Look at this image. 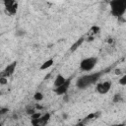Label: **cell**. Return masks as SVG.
Wrapping results in <instances>:
<instances>
[{"instance_id": "1", "label": "cell", "mask_w": 126, "mask_h": 126, "mask_svg": "<svg viewBox=\"0 0 126 126\" xmlns=\"http://www.w3.org/2000/svg\"><path fill=\"white\" fill-rule=\"evenodd\" d=\"M103 74L102 71H99V72H94V73H92V74H88V75H84L82 77H80L77 82H76V87L78 89H86L88 87H90L91 85H94L95 84L101 77V75Z\"/></svg>"}, {"instance_id": "2", "label": "cell", "mask_w": 126, "mask_h": 126, "mask_svg": "<svg viewBox=\"0 0 126 126\" xmlns=\"http://www.w3.org/2000/svg\"><path fill=\"white\" fill-rule=\"evenodd\" d=\"M111 14L116 18H121L126 12V0H111L110 1Z\"/></svg>"}, {"instance_id": "3", "label": "cell", "mask_w": 126, "mask_h": 126, "mask_svg": "<svg viewBox=\"0 0 126 126\" xmlns=\"http://www.w3.org/2000/svg\"><path fill=\"white\" fill-rule=\"evenodd\" d=\"M96 63H97L96 57H87L81 61L80 68L83 71H91L95 67Z\"/></svg>"}, {"instance_id": "4", "label": "cell", "mask_w": 126, "mask_h": 126, "mask_svg": "<svg viewBox=\"0 0 126 126\" xmlns=\"http://www.w3.org/2000/svg\"><path fill=\"white\" fill-rule=\"evenodd\" d=\"M4 6L10 15H15L18 11V2L16 0H4Z\"/></svg>"}, {"instance_id": "5", "label": "cell", "mask_w": 126, "mask_h": 126, "mask_svg": "<svg viewBox=\"0 0 126 126\" xmlns=\"http://www.w3.org/2000/svg\"><path fill=\"white\" fill-rule=\"evenodd\" d=\"M71 81H72V77L67 78V79H66V81H65L62 85H60V86H58V87H56V88H55L54 92H55L58 95H60V94H66V92L68 91L69 87H70Z\"/></svg>"}, {"instance_id": "6", "label": "cell", "mask_w": 126, "mask_h": 126, "mask_svg": "<svg viewBox=\"0 0 126 126\" xmlns=\"http://www.w3.org/2000/svg\"><path fill=\"white\" fill-rule=\"evenodd\" d=\"M111 86H112V83L110 81H104L102 83L97 84V86H96V92L98 94H107L110 91Z\"/></svg>"}, {"instance_id": "7", "label": "cell", "mask_w": 126, "mask_h": 126, "mask_svg": "<svg viewBox=\"0 0 126 126\" xmlns=\"http://www.w3.org/2000/svg\"><path fill=\"white\" fill-rule=\"evenodd\" d=\"M16 67H17V61H14L12 62L11 64H9L3 71L0 72V77H10L14 74L15 70H16Z\"/></svg>"}, {"instance_id": "8", "label": "cell", "mask_w": 126, "mask_h": 126, "mask_svg": "<svg viewBox=\"0 0 126 126\" xmlns=\"http://www.w3.org/2000/svg\"><path fill=\"white\" fill-rule=\"evenodd\" d=\"M50 118V114L49 113H45L43 115H41L39 118L37 119H32V124H33L34 126H38V125H45L47 123V121Z\"/></svg>"}, {"instance_id": "9", "label": "cell", "mask_w": 126, "mask_h": 126, "mask_svg": "<svg viewBox=\"0 0 126 126\" xmlns=\"http://www.w3.org/2000/svg\"><path fill=\"white\" fill-rule=\"evenodd\" d=\"M84 40H85V38L84 37H80L79 39H77L73 44H72V46H71V48H70V51L71 52H74V51H76L81 45H82V43L84 42Z\"/></svg>"}, {"instance_id": "10", "label": "cell", "mask_w": 126, "mask_h": 126, "mask_svg": "<svg viewBox=\"0 0 126 126\" xmlns=\"http://www.w3.org/2000/svg\"><path fill=\"white\" fill-rule=\"evenodd\" d=\"M53 64H54V60H53L52 58L47 59V60H45V61L40 65L39 69H40V70H47V69H48V68H50Z\"/></svg>"}, {"instance_id": "11", "label": "cell", "mask_w": 126, "mask_h": 126, "mask_svg": "<svg viewBox=\"0 0 126 126\" xmlns=\"http://www.w3.org/2000/svg\"><path fill=\"white\" fill-rule=\"evenodd\" d=\"M66 81V78L62 75V74H57L56 78H55V81H54V87H58L60 85H62L64 82Z\"/></svg>"}, {"instance_id": "12", "label": "cell", "mask_w": 126, "mask_h": 126, "mask_svg": "<svg viewBox=\"0 0 126 126\" xmlns=\"http://www.w3.org/2000/svg\"><path fill=\"white\" fill-rule=\"evenodd\" d=\"M33 98H34V100H36V101H41V100L43 99V94H42V93L36 92V93L33 94Z\"/></svg>"}, {"instance_id": "13", "label": "cell", "mask_w": 126, "mask_h": 126, "mask_svg": "<svg viewBox=\"0 0 126 126\" xmlns=\"http://www.w3.org/2000/svg\"><path fill=\"white\" fill-rule=\"evenodd\" d=\"M120 101H122V94H114V97H113V102H115V103H117V102H120Z\"/></svg>"}, {"instance_id": "14", "label": "cell", "mask_w": 126, "mask_h": 126, "mask_svg": "<svg viewBox=\"0 0 126 126\" xmlns=\"http://www.w3.org/2000/svg\"><path fill=\"white\" fill-rule=\"evenodd\" d=\"M99 27H97V26H93L92 28H91V32H92V34H96V33H98V32H99Z\"/></svg>"}, {"instance_id": "15", "label": "cell", "mask_w": 126, "mask_h": 126, "mask_svg": "<svg viewBox=\"0 0 126 126\" xmlns=\"http://www.w3.org/2000/svg\"><path fill=\"white\" fill-rule=\"evenodd\" d=\"M26 109H27V113H28L29 115H32V113L35 112V107H34V106H28Z\"/></svg>"}, {"instance_id": "16", "label": "cell", "mask_w": 126, "mask_h": 126, "mask_svg": "<svg viewBox=\"0 0 126 126\" xmlns=\"http://www.w3.org/2000/svg\"><path fill=\"white\" fill-rule=\"evenodd\" d=\"M118 83H119L121 86H126V75H123V76L119 79Z\"/></svg>"}, {"instance_id": "17", "label": "cell", "mask_w": 126, "mask_h": 126, "mask_svg": "<svg viewBox=\"0 0 126 126\" xmlns=\"http://www.w3.org/2000/svg\"><path fill=\"white\" fill-rule=\"evenodd\" d=\"M97 115H98V113H91V114H89V115L85 118V121H88V120H91V119H93V118H95Z\"/></svg>"}, {"instance_id": "18", "label": "cell", "mask_w": 126, "mask_h": 126, "mask_svg": "<svg viewBox=\"0 0 126 126\" xmlns=\"http://www.w3.org/2000/svg\"><path fill=\"white\" fill-rule=\"evenodd\" d=\"M31 116H32V119H37V118H39L41 116V113L40 112H34Z\"/></svg>"}, {"instance_id": "19", "label": "cell", "mask_w": 126, "mask_h": 126, "mask_svg": "<svg viewBox=\"0 0 126 126\" xmlns=\"http://www.w3.org/2000/svg\"><path fill=\"white\" fill-rule=\"evenodd\" d=\"M7 83H8L7 77H0V84L1 85H6Z\"/></svg>"}, {"instance_id": "20", "label": "cell", "mask_w": 126, "mask_h": 126, "mask_svg": "<svg viewBox=\"0 0 126 126\" xmlns=\"http://www.w3.org/2000/svg\"><path fill=\"white\" fill-rule=\"evenodd\" d=\"M9 111V108L7 107H0V115H3Z\"/></svg>"}, {"instance_id": "21", "label": "cell", "mask_w": 126, "mask_h": 126, "mask_svg": "<svg viewBox=\"0 0 126 126\" xmlns=\"http://www.w3.org/2000/svg\"><path fill=\"white\" fill-rule=\"evenodd\" d=\"M16 34H17V35H23V34H25V32H24V31H18V32H16Z\"/></svg>"}, {"instance_id": "22", "label": "cell", "mask_w": 126, "mask_h": 126, "mask_svg": "<svg viewBox=\"0 0 126 126\" xmlns=\"http://www.w3.org/2000/svg\"><path fill=\"white\" fill-rule=\"evenodd\" d=\"M115 74H116V75L121 74V70H120V69H116V70H115Z\"/></svg>"}, {"instance_id": "23", "label": "cell", "mask_w": 126, "mask_h": 126, "mask_svg": "<svg viewBox=\"0 0 126 126\" xmlns=\"http://www.w3.org/2000/svg\"><path fill=\"white\" fill-rule=\"evenodd\" d=\"M93 38H94V36H90V37H88V39H87V40H88V41H92V40H93Z\"/></svg>"}, {"instance_id": "24", "label": "cell", "mask_w": 126, "mask_h": 126, "mask_svg": "<svg viewBox=\"0 0 126 126\" xmlns=\"http://www.w3.org/2000/svg\"><path fill=\"white\" fill-rule=\"evenodd\" d=\"M112 41H113V40H112V38H109V39H108V43H111Z\"/></svg>"}, {"instance_id": "25", "label": "cell", "mask_w": 126, "mask_h": 126, "mask_svg": "<svg viewBox=\"0 0 126 126\" xmlns=\"http://www.w3.org/2000/svg\"><path fill=\"white\" fill-rule=\"evenodd\" d=\"M0 36H1V33H0Z\"/></svg>"}]
</instances>
